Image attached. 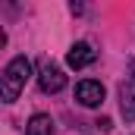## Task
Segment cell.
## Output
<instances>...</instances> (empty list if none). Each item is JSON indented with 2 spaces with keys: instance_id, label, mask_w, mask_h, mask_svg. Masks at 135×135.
I'll return each instance as SVG.
<instances>
[{
  "instance_id": "277c9868",
  "label": "cell",
  "mask_w": 135,
  "mask_h": 135,
  "mask_svg": "<svg viewBox=\"0 0 135 135\" xmlns=\"http://www.w3.org/2000/svg\"><path fill=\"white\" fill-rule=\"evenodd\" d=\"M104 98H107V91H104V85L98 79H82L75 85V101L82 107H101Z\"/></svg>"
},
{
  "instance_id": "5b68a950",
  "label": "cell",
  "mask_w": 135,
  "mask_h": 135,
  "mask_svg": "<svg viewBox=\"0 0 135 135\" xmlns=\"http://www.w3.org/2000/svg\"><path fill=\"white\" fill-rule=\"evenodd\" d=\"M94 60H98V50H94L88 41H75L66 50V66L69 69H88Z\"/></svg>"
},
{
  "instance_id": "7a4b0ae2",
  "label": "cell",
  "mask_w": 135,
  "mask_h": 135,
  "mask_svg": "<svg viewBox=\"0 0 135 135\" xmlns=\"http://www.w3.org/2000/svg\"><path fill=\"white\" fill-rule=\"evenodd\" d=\"M119 110L126 123H135V57H129V75L119 85Z\"/></svg>"
},
{
  "instance_id": "6da1fadb",
  "label": "cell",
  "mask_w": 135,
  "mask_h": 135,
  "mask_svg": "<svg viewBox=\"0 0 135 135\" xmlns=\"http://www.w3.org/2000/svg\"><path fill=\"white\" fill-rule=\"evenodd\" d=\"M28 79H32V60L25 54L13 57L3 66V75H0V98H3V104H16L19 101V94L25 91Z\"/></svg>"
},
{
  "instance_id": "8992f818",
  "label": "cell",
  "mask_w": 135,
  "mask_h": 135,
  "mask_svg": "<svg viewBox=\"0 0 135 135\" xmlns=\"http://www.w3.org/2000/svg\"><path fill=\"white\" fill-rule=\"evenodd\" d=\"M25 135H54V119L47 113H35L25 123Z\"/></svg>"
},
{
  "instance_id": "3957f363",
  "label": "cell",
  "mask_w": 135,
  "mask_h": 135,
  "mask_svg": "<svg viewBox=\"0 0 135 135\" xmlns=\"http://www.w3.org/2000/svg\"><path fill=\"white\" fill-rule=\"evenodd\" d=\"M38 85H41L44 94H57V91L66 88V72L57 63H44V66L38 69Z\"/></svg>"
},
{
  "instance_id": "52a82bcc",
  "label": "cell",
  "mask_w": 135,
  "mask_h": 135,
  "mask_svg": "<svg viewBox=\"0 0 135 135\" xmlns=\"http://www.w3.org/2000/svg\"><path fill=\"white\" fill-rule=\"evenodd\" d=\"M82 9H85V6H82V3H69V13H72V16H79V13H82Z\"/></svg>"
}]
</instances>
